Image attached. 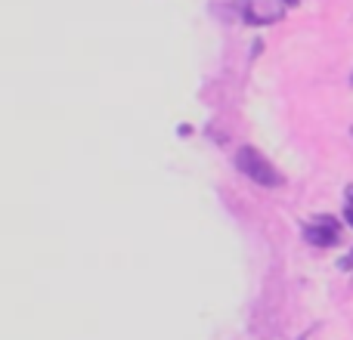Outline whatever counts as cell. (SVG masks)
Here are the masks:
<instances>
[{"mask_svg":"<svg viewBox=\"0 0 353 340\" xmlns=\"http://www.w3.org/2000/svg\"><path fill=\"white\" fill-rule=\"evenodd\" d=\"M347 220L353 223V189H350V195H347Z\"/></svg>","mask_w":353,"mask_h":340,"instance_id":"277c9868","label":"cell"},{"mask_svg":"<svg viewBox=\"0 0 353 340\" xmlns=\"http://www.w3.org/2000/svg\"><path fill=\"white\" fill-rule=\"evenodd\" d=\"M236 164L239 170H242L248 180H254V182H261V186H279L282 182V176L276 173V167L270 164L267 158H263L257 149H251V146H245V149H239V155H236Z\"/></svg>","mask_w":353,"mask_h":340,"instance_id":"6da1fadb","label":"cell"},{"mask_svg":"<svg viewBox=\"0 0 353 340\" xmlns=\"http://www.w3.org/2000/svg\"><path fill=\"white\" fill-rule=\"evenodd\" d=\"M307 238H310L313 244H332L338 238V226L332 223L329 217H323L319 226H307Z\"/></svg>","mask_w":353,"mask_h":340,"instance_id":"3957f363","label":"cell"},{"mask_svg":"<svg viewBox=\"0 0 353 340\" xmlns=\"http://www.w3.org/2000/svg\"><path fill=\"white\" fill-rule=\"evenodd\" d=\"M242 10H245V19H248L251 25H270L282 16L273 3H267V0H245Z\"/></svg>","mask_w":353,"mask_h":340,"instance_id":"7a4b0ae2","label":"cell"}]
</instances>
